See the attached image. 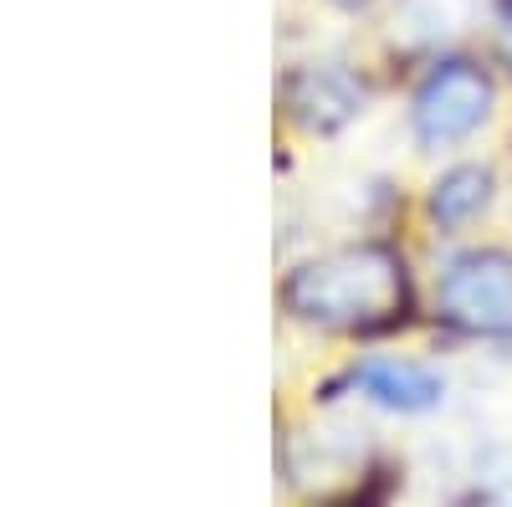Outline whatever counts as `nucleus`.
<instances>
[{
    "label": "nucleus",
    "instance_id": "f257e3e1",
    "mask_svg": "<svg viewBox=\"0 0 512 507\" xmlns=\"http://www.w3.org/2000/svg\"><path fill=\"white\" fill-rule=\"evenodd\" d=\"M282 308L318 328L384 333L410 318V272L395 246H349L303 262L282 282Z\"/></svg>",
    "mask_w": 512,
    "mask_h": 507
},
{
    "label": "nucleus",
    "instance_id": "f03ea898",
    "mask_svg": "<svg viewBox=\"0 0 512 507\" xmlns=\"http://www.w3.org/2000/svg\"><path fill=\"white\" fill-rule=\"evenodd\" d=\"M492 77L477 62H441L425 72V82L410 98V129L425 149L461 144L466 134H477L492 118Z\"/></svg>",
    "mask_w": 512,
    "mask_h": 507
},
{
    "label": "nucleus",
    "instance_id": "7ed1b4c3",
    "mask_svg": "<svg viewBox=\"0 0 512 507\" xmlns=\"http://www.w3.org/2000/svg\"><path fill=\"white\" fill-rule=\"evenodd\" d=\"M441 318L461 333H512V257L497 246L461 251L441 277Z\"/></svg>",
    "mask_w": 512,
    "mask_h": 507
},
{
    "label": "nucleus",
    "instance_id": "20e7f679",
    "mask_svg": "<svg viewBox=\"0 0 512 507\" xmlns=\"http://www.w3.org/2000/svg\"><path fill=\"white\" fill-rule=\"evenodd\" d=\"M282 103H287L297 129H308V134H338L344 123L359 118L364 88L344 67H297L282 82Z\"/></svg>",
    "mask_w": 512,
    "mask_h": 507
},
{
    "label": "nucleus",
    "instance_id": "39448f33",
    "mask_svg": "<svg viewBox=\"0 0 512 507\" xmlns=\"http://www.w3.org/2000/svg\"><path fill=\"white\" fill-rule=\"evenodd\" d=\"M344 385H354L364 400H374L384 410H400V415L436 410L446 395V379L425 364H410V359H364L344 374Z\"/></svg>",
    "mask_w": 512,
    "mask_h": 507
},
{
    "label": "nucleus",
    "instance_id": "423d86ee",
    "mask_svg": "<svg viewBox=\"0 0 512 507\" xmlns=\"http://www.w3.org/2000/svg\"><path fill=\"white\" fill-rule=\"evenodd\" d=\"M492 169H482V164H456V169H446V175L431 185V200H425V210H431V221L441 226V231H456V226H466V221H477L482 210L492 205Z\"/></svg>",
    "mask_w": 512,
    "mask_h": 507
},
{
    "label": "nucleus",
    "instance_id": "0eeeda50",
    "mask_svg": "<svg viewBox=\"0 0 512 507\" xmlns=\"http://www.w3.org/2000/svg\"><path fill=\"white\" fill-rule=\"evenodd\" d=\"M333 507H384V487H364V492H354V497H344V502H333Z\"/></svg>",
    "mask_w": 512,
    "mask_h": 507
},
{
    "label": "nucleus",
    "instance_id": "6e6552de",
    "mask_svg": "<svg viewBox=\"0 0 512 507\" xmlns=\"http://www.w3.org/2000/svg\"><path fill=\"white\" fill-rule=\"evenodd\" d=\"M333 6H344V11H359V6H369V0H333Z\"/></svg>",
    "mask_w": 512,
    "mask_h": 507
},
{
    "label": "nucleus",
    "instance_id": "1a4fd4ad",
    "mask_svg": "<svg viewBox=\"0 0 512 507\" xmlns=\"http://www.w3.org/2000/svg\"><path fill=\"white\" fill-rule=\"evenodd\" d=\"M502 52H507V62H512V21H507V36H502Z\"/></svg>",
    "mask_w": 512,
    "mask_h": 507
}]
</instances>
